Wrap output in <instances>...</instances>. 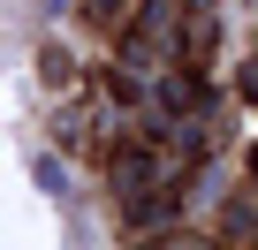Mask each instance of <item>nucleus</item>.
<instances>
[{"mask_svg": "<svg viewBox=\"0 0 258 250\" xmlns=\"http://www.w3.org/2000/svg\"><path fill=\"white\" fill-rule=\"evenodd\" d=\"M250 175H258V152H250Z\"/></svg>", "mask_w": 258, "mask_h": 250, "instance_id": "nucleus-2", "label": "nucleus"}, {"mask_svg": "<svg viewBox=\"0 0 258 250\" xmlns=\"http://www.w3.org/2000/svg\"><path fill=\"white\" fill-rule=\"evenodd\" d=\"M167 46V0H152V8L129 23V53H160Z\"/></svg>", "mask_w": 258, "mask_h": 250, "instance_id": "nucleus-1", "label": "nucleus"}]
</instances>
